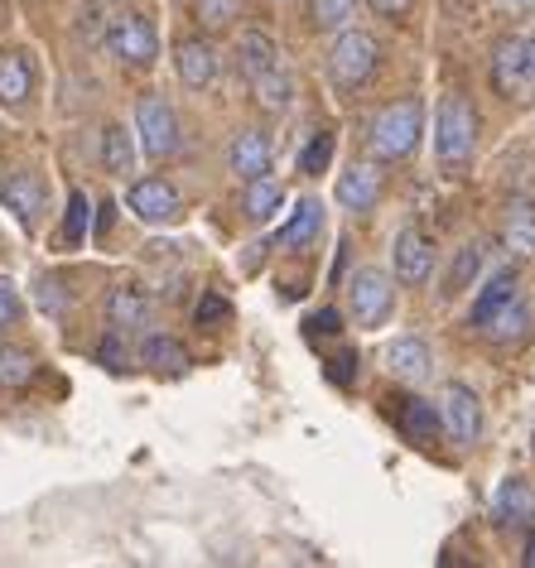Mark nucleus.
<instances>
[{
    "mask_svg": "<svg viewBox=\"0 0 535 568\" xmlns=\"http://www.w3.org/2000/svg\"><path fill=\"white\" fill-rule=\"evenodd\" d=\"M367 6H372L382 20L396 24V20H405V16H411V10H415V0H367Z\"/></svg>",
    "mask_w": 535,
    "mask_h": 568,
    "instance_id": "nucleus-37",
    "label": "nucleus"
},
{
    "mask_svg": "<svg viewBox=\"0 0 535 568\" xmlns=\"http://www.w3.org/2000/svg\"><path fill=\"white\" fill-rule=\"evenodd\" d=\"M492 82H497L502 97H516L531 82L526 59H521V39H506V44L497 49V59H492Z\"/></svg>",
    "mask_w": 535,
    "mask_h": 568,
    "instance_id": "nucleus-23",
    "label": "nucleus"
},
{
    "mask_svg": "<svg viewBox=\"0 0 535 568\" xmlns=\"http://www.w3.org/2000/svg\"><path fill=\"white\" fill-rule=\"evenodd\" d=\"M97 357H102L107 366H121V337H117V333H111V337H107V343H102V352H97Z\"/></svg>",
    "mask_w": 535,
    "mask_h": 568,
    "instance_id": "nucleus-40",
    "label": "nucleus"
},
{
    "mask_svg": "<svg viewBox=\"0 0 535 568\" xmlns=\"http://www.w3.org/2000/svg\"><path fill=\"white\" fill-rule=\"evenodd\" d=\"M174 73L193 92L213 88L218 82V49L208 44V39H179L174 44Z\"/></svg>",
    "mask_w": 535,
    "mask_h": 568,
    "instance_id": "nucleus-12",
    "label": "nucleus"
},
{
    "mask_svg": "<svg viewBox=\"0 0 535 568\" xmlns=\"http://www.w3.org/2000/svg\"><path fill=\"white\" fill-rule=\"evenodd\" d=\"M337 328H343V318H337V308H323V314L309 318V333H323V337H333Z\"/></svg>",
    "mask_w": 535,
    "mask_h": 568,
    "instance_id": "nucleus-39",
    "label": "nucleus"
},
{
    "mask_svg": "<svg viewBox=\"0 0 535 568\" xmlns=\"http://www.w3.org/2000/svg\"><path fill=\"white\" fill-rule=\"evenodd\" d=\"M140 362H145L150 372H184L189 352L179 337H145V343H140Z\"/></svg>",
    "mask_w": 535,
    "mask_h": 568,
    "instance_id": "nucleus-27",
    "label": "nucleus"
},
{
    "mask_svg": "<svg viewBox=\"0 0 535 568\" xmlns=\"http://www.w3.org/2000/svg\"><path fill=\"white\" fill-rule=\"evenodd\" d=\"M228 314H232V308H228L222 294H203V304H199V323H203V328H218Z\"/></svg>",
    "mask_w": 535,
    "mask_h": 568,
    "instance_id": "nucleus-36",
    "label": "nucleus"
},
{
    "mask_svg": "<svg viewBox=\"0 0 535 568\" xmlns=\"http://www.w3.org/2000/svg\"><path fill=\"white\" fill-rule=\"evenodd\" d=\"M251 92H256V102L265 106V111H285L290 102H294V82H290V73L285 68H271V73H261L256 82H251Z\"/></svg>",
    "mask_w": 535,
    "mask_h": 568,
    "instance_id": "nucleus-29",
    "label": "nucleus"
},
{
    "mask_svg": "<svg viewBox=\"0 0 535 568\" xmlns=\"http://www.w3.org/2000/svg\"><path fill=\"white\" fill-rule=\"evenodd\" d=\"M521 564L535 568V530H531V539H526V554H521Z\"/></svg>",
    "mask_w": 535,
    "mask_h": 568,
    "instance_id": "nucleus-42",
    "label": "nucleus"
},
{
    "mask_svg": "<svg viewBox=\"0 0 535 568\" xmlns=\"http://www.w3.org/2000/svg\"><path fill=\"white\" fill-rule=\"evenodd\" d=\"M319 232H323V203L319 197H304V203L294 207V217L280 226V246L285 251H309Z\"/></svg>",
    "mask_w": 535,
    "mask_h": 568,
    "instance_id": "nucleus-21",
    "label": "nucleus"
},
{
    "mask_svg": "<svg viewBox=\"0 0 535 568\" xmlns=\"http://www.w3.org/2000/svg\"><path fill=\"white\" fill-rule=\"evenodd\" d=\"M0 203L16 212L20 226H30L34 232L39 217H44V207H49V189H44V179L24 169V174H10L6 183H0Z\"/></svg>",
    "mask_w": 535,
    "mask_h": 568,
    "instance_id": "nucleus-11",
    "label": "nucleus"
},
{
    "mask_svg": "<svg viewBox=\"0 0 535 568\" xmlns=\"http://www.w3.org/2000/svg\"><path fill=\"white\" fill-rule=\"evenodd\" d=\"M382 169L372 164H352L343 169V179H337V203H343L347 212H372L376 203H382Z\"/></svg>",
    "mask_w": 535,
    "mask_h": 568,
    "instance_id": "nucleus-14",
    "label": "nucleus"
},
{
    "mask_svg": "<svg viewBox=\"0 0 535 568\" xmlns=\"http://www.w3.org/2000/svg\"><path fill=\"white\" fill-rule=\"evenodd\" d=\"M357 0H309V24L314 30H347Z\"/></svg>",
    "mask_w": 535,
    "mask_h": 568,
    "instance_id": "nucleus-31",
    "label": "nucleus"
},
{
    "mask_svg": "<svg viewBox=\"0 0 535 568\" xmlns=\"http://www.w3.org/2000/svg\"><path fill=\"white\" fill-rule=\"evenodd\" d=\"M329 160H333V135H329V131L314 135V140H309V145L300 150V169H304V174H323V169H329Z\"/></svg>",
    "mask_w": 535,
    "mask_h": 568,
    "instance_id": "nucleus-34",
    "label": "nucleus"
},
{
    "mask_svg": "<svg viewBox=\"0 0 535 568\" xmlns=\"http://www.w3.org/2000/svg\"><path fill=\"white\" fill-rule=\"evenodd\" d=\"M102 169L117 179H125L135 169V145H131V135H125V125H107L102 131Z\"/></svg>",
    "mask_w": 535,
    "mask_h": 568,
    "instance_id": "nucleus-28",
    "label": "nucleus"
},
{
    "mask_svg": "<svg viewBox=\"0 0 535 568\" xmlns=\"http://www.w3.org/2000/svg\"><path fill=\"white\" fill-rule=\"evenodd\" d=\"M275 63H280L275 39L265 34V30H246V34H242V44H236V68H242V78H246V82H256L261 73H271Z\"/></svg>",
    "mask_w": 535,
    "mask_h": 568,
    "instance_id": "nucleus-20",
    "label": "nucleus"
},
{
    "mask_svg": "<svg viewBox=\"0 0 535 568\" xmlns=\"http://www.w3.org/2000/svg\"><path fill=\"white\" fill-rule=\"evenodd\" d=\"M477 150V111L463 92H448L440 111H434V154H440L444 174H468Z\"/></svg>",
    "mask_w": 535,
    "mask_h": 568,
    "instance_id": "nucleus-1",
    "label": "nucleus"
},
{
    "mask_svg": "<svg viewBox=\"0 0 535 568\" xmlns=\"http://www.w3.org/2000/svg\"><path fill=\"white\" fill-rule=\"evenodd\" d=\"M420 135H425V106H420V97H401V102H391L376 111L372 121V154L386 164H401L411 160L420 150Z\"/></svg>",
    "mask_w": 535,
    "mask_h": 568,
    "instance_id": "nucleus-2",
    "label": "nucleus"
},
{
    "mask_svg": "<svg viewBox=\"0 0 535 568\" xmlns=\"http://www.w3.org/2000/svg\"><path fill=\"white\" fill-rule=\"evenodd\" d=\"M502 241L506 251L521 255V261H531L535 255V197H512L502 212Z\"/></svg>",
    "mask_w": 535,
    "mask_h": 568,
    "instance_id": "nucleus-16",
    "label": "nucleus"
},
{
    "mask_svg": "<svg viewBox=\"0 0 535 568\" xmlns=\"http://www.w3.org/2000/svg\"><path fill=\"white\" fill-rule=\"evenodd\" d=\"M34 372H39V362H34V352H30V347L0 343V390H20V386H30Z\"/></svg>",
    "mask_w": 535,
    "mask_h": 568,
    "instance_id": "nucleus-26",
    "label": "nucleus"
},
{
    "mask_svg": "<svg viewBox=\"0 0 535 568\" xmlns=\"http://www.w3.org/2000/svg\"><path fill=\"white\" fill-rule=\"evenodd\" d=\"M440 429L454 438V444H477V434H483V400H477L473 386H463V381H448L444 386Z\"/></svg>",
    "mask_w": 535,
    "mask_h": 568,
    "instance_id": "nucleus-7",
    "label": "nucleus"
},
{
    "mask_svg": "<svg viewBox=\"0 0 535 568\" xmlns=\"http://www.w3.org/2000/svg\"><path fill=\"white\" fill-rule=\"evenodd\" d=\"M521 59H526V73H531V82H535V34L521 39Z\"/></svg>",
    "mask_w": 535,
    "mask_h": 568,
    "instance_id": "nucleus-41",
    "label": "nucleus"
},
{
    "mask_svg": "<svg viewBox=\"0 0 535 568\" xmlns=\"http://www.w3.org/2000/svg\"><path fill=\"white\" fill-rule=\"evenodd\" d=\"M483 333H487L497 347H512V343L521 347V343H526V337H531V308L521 304V294H516L512 304H502L497 314L487 318V328H483Z\"/></svg>",
    "mask_w": 535,
    "mask_h": 568,
    "instance_id": "nucleus-22",
    "label": "nucleus"
},
{
    "mask_svg": "<svg viewBox=\"0 0 535 568\" xmlns=\"http://www.w3.org/2000/svg\"><path fill=\"white\" fill-rule=\"evenodd\" d=\"M20 318H24V300H20L16 280H10V275H0V333H6V328H16Z\"/></svg>",
    "mask_w": 535,
    "mask_h": 568,
    "instance_id": "nucleus-35",
    "label": "nucleus"
},
{
    "mask_svg": "<svg viewBox=\"0 0 535 568\" xmlns=\"http://www.w3.org/2000/svg\"><path fill=\"white\" fill-rule=\"evenodd\" d=\"M228 169L242 183L265 179L271 174V140H265L261 131H236L232 145H228Z\"/></svg>",
    "mask_w": 535,
    "mask_h": 568,
    "instance_id": "nucleus-13",
    "label": "nucleus"
},
{
    "mask_svg": "<svg viewBox=\"0 0 535 568\" xmlns=\"http://www.w3.org/2000/svg\"><path fill=\"white\" fill-rule=\"evenodd\" d=\"M396 424L405 438H415V444H430L434 434H440V409L430 400H415V395H405L401 409H396Z\"/></svg>",
    "mask_w": 535,
    "mask_h": 568,
    "instance_id": "nucleus-24",
    "label": "nucleus"
},
{
    "mask_svg": "<svg viewBox=\"0 0 535 568\" xmlns=\"http://www.w3.org/2000/svg\"><path fill=\"white\" fill-rule=\"evenodd\" d=\"M391 270H396L401 284H425L434 270V241L420 226H401L396 246H391Z\"/></svg>",
    "mask_w": 535,
    "mask_h": 568,
    "instance_id": "nucleus-9",
    "label": "nucleus"
},
{
    "mask_svg": "<svg viewBox=\"0 0 535 568\" xmlns=\"http://www.w3.org/2000/svg\"><path fill=\"white\" fill-rule=\"evenodd\" d=\"M280 203H285V189L265 174V179H251L246 183V193H242V212H246V222H271Z\"/></svg>",
    "mask_w": 535,
    "mask_h": 568,
    "instance_id": "nucleus-25",
    "label": "nucleus"
},
{
    "mask_svg": "<svg viewBox=\"0 0 535 568\" xmlns=\"http://www.w3.org/2000/svg\"><path fill=\"white\" fill-rule=\"evenodd\" d=\"M34 102V59L24 49H0V106L24 111Z\"/></svg>",
    "mask_w": 535,
    "mask_h": 568,
    "instance_id": "nucleus-10",
    "label": "nucleus"
},
{
    "mask_svg": "<svg viewBox=\"0 0 535 568\" xmlns=\"http://www.w3.org/2000/svg\"><path fill=\"white\" fill-rule=\"evenodd\" d=\"M88 193H73L68 197V217H63V246H82V236H88Z\"/></svg>",
    "mask_w": 535,
    "mask_h": 568,
    "instance_id": "nucleus-32",
    "label": "nucleus"
},
{
    "mask_svg": "<svg viewBox=\"0 0 535 568\" xmlns=\"http://www.w3.org/2000/svg\"><path fill=\"white\" fill-rule=\"evenodd\" d=\"M107 49L125 68H150L160 59V34H154V24L145 16H117L107 24Z\"/></svg>",
    "mask_w": 535,
    "mask_h": 568,
    "instance_id": "nucleus-6",
    "label": "nucleus"
},
{
    "mask_svg": "<svg viewBox=\"0 0 535 568\" xmlns=\"http://www.w3.org/2000/svg\"><path fill=\"white\" fill-rule=\"evenodd\" d=\"M189 10L203 30H228V24L242 16V0H189Z\"/></svg>",
    "mask_w": 535,
    "mask_h": 568,
    "instance_id": "nucleus-30",
    "label": "nucleus"
},
{
    "mask_svg": "<svg viewBox=\"0 0 535 568\" xmlns=\"http://www.w3.org/2000/svg\"><path fill=\"white\" fill-rule=\"evenodd\" d=\"M376 63H382V49H376V39L367 30H343L337 34V44L329 53V78L337 92H357L367 88Z\"/></svg>",
    "mask_w": 535,
    "mask_h": 568,
    "instance_id": "nucleus-3",
    "label": "nucleus"
},
{
    "mask_svg": "<svg viewBox=\"0 0 535 568\" xmlns=\"http://www.w3.org/2000/svg\"><path fill=\"white\" fill-rule=\"evenodd\" d=\"M135 131H140V150L150 154V160H169V154L179 150V116H174V106L164 102V97H154L145 92L135 102Z\"/></svg>",
    "mask_w": 535,
    "mask_h": 568,
    "instance_id": "nucleus-5",
    "label": "nucleus"
},
{
    "mask_svg": "<svg viewBox=\"0 0 535 568\" xmlns=\"http://www.w3.org/2000/svg\"><path fill=\"white\" fill-rule=\"evenodd\" d=\"M352 372H357V357H352V352H337V357L329 362V376L337 381V386H347Z\"/></svg>",
    "mask_w": 535,
    "mask_h": 568,
    "instance_id": "nucleus-38",
    "label": "nucleus"
},
{
    "mask_svg": "<svg viewBox=\"0 0 535 568\" xmlns=\"http://www.w3.org/2000/svg\"><path fill=\"white\" fill-rule=\"evenodd\" d=\"M386 366L405 386H420V381L430 376V347L420 343V337H396V343L386 347Z\"/></svg>",
    "mask_w": 535,
    "mask_h": 568,
    "instance_id": "nucleus-19",
    "label": "nucleus"
},
{
    "mask_svg": "<svg viewBox=\"0 0 535 568\" xmlns=\"http://www.w3.org/2000/svg\"><path fill=\"white\" fill-rule=\"evenodd\" d=\"M516 294H521V275H516L512 265L497 270V275H492V280L483 284V294H477V300H473V314H468V323H473V328H487V318L497 314L502 304H512Z\"/></svg>",
    "mask_w": 535,
    "mask_h": 568,
    "instance_id": "nucleus-18",
    "label": "nucleus"
},
{
    "mask_svg": "<svg viewBox=\"0 0 535 568\" xmlns=\"http://www.w3.org/2000/svg\"><path fill=\"white\" fill-rule=\"evenodd\" d=\"M347 304H352V318H357V328H382L391 318V308H396V280L386 275V270H357V275L347 280Z\"/></svg>",
    "mask_w": 535,
    "mask_h": 568,
    "instance_id": "nucleus-4",
    "label": "nucleus"
},
{
    "mask_svg": "<svg viewBox=\"0 0 535 568\" xmlns=\"http://www.w3.org/2000/svg\"><path fill=\"white\" fill-rule=\"evenodd\" d=\"M477 265H483V251H477V246H463V251H458V261H454V270H448L444 294L468 290V275H477Z\"/></svg>",
    "mask_w": 535,
    "mask_h": 568,
    "instance_id": "nucleus-33",
    "label": "nucleus"
},
{
    "mask_svg": "<svg viewBox=\"0 0 535 568\" xmlns=\"http://www.w3.org/2000/svg\"><path fill=\"white\" fill-rule=\"evenodd\" d=\"M506 6H531V0H506Z\"/></svg>",
    "mask_w": 535,
    "mask_h": 568,
    "instance_id": "nucleus-43",
    "label": "nucleus"
},
{
    "mask_svg": "<svg viewBox=\"0 0 535 568\" xmlns=\"http://www.w3.org/2000/svg\"><path fill=\"white\" fill-rule=\"evenodd\" d=\"M492 520H497L502 530L535 520V487L526 477H506L497 487V496H492Z\"/></svg>",
    "mask_w": 535,
    "mask_h": 568,
    "instance_id": "nucleus-15",
    "label": "nucleus"
},
{
    "mask_svg": "<svg viewBox=\"0 0 535 568\" xmlns=\"http://www.w3.org/2000/svg\"><path fill=\"white\" fill-rule=\"evenodd\" d=\"M107 323L117 333L145 328V323H150V300L135 290V284H117V290H111V300H107Z\"/></svg>",
    "mask_w": 535,
    "mask_h": 568,
    "instance_id": "nucleus-17",
    "label": "nucleus"
},
{
    "mask_svg": "<svg viewBox=\"0 0 535 568\" xmlns=\"http://www.w3.org/2000/svg\"><path fill=\"white\" fill-rule=\"evenodd\" d=\"M125 207H131L140 222L164 226V222H179V212H184V197H179V189L169 179H135L131 193H125Z\"/></svg>",
    "mask_w": 535,
    "mask_h": 568,
    "instance_id": "nucleus-8",
    "label": "nucleus"
}]
</instances>
